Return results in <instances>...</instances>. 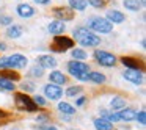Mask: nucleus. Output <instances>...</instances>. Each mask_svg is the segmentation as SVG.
Masks as SVG:
<instances>
[{
    "label": "nucleus",
    "mask_w": 146,
    "mask_h": 130,
    "mask_svg": "<svg viewBox=\"0 0 146 130\" xmlns=\"http://www.w3.org/2000/svg\"><path fill=\"white\" fill-rule=\"evenodd\" d=\"M72 36L82 47H98L101 44V36L93 33L86 27H77V28H74Z\"/></svg>",
    "instance_id": "nucleus-1"
},
{
    "label": "nucleus",
    "mask_w": 146,
    "mask_h": 130,
    "mask_svg": "<svg viewBox=\"0 0 146 130\" xmlns=\"http://www.w3.org/2000/svg\"><path fill=\"white\" fill-rule=\"evenodd\" d=\"M14 105L19 111H27V113H39V108L33 104L32 97L25 92H14Z\"/></svg>",
    "instance_id": "nucleus-2"
},
{
    "label": "nucleus",
    "mask_w": 146,
    "mask_h": 130,
    "mask_svg": "<svg viewBox=\"0 0 146 130\" xmlns=\"http://www.w3.org/2000/svg\"><path fill=\"white\" fill-rule=\"evenodd\" d=\"M68 72L74 77V79L80 80V82H88V72H90V64L83 63V61H69L68 63Z\"/></svg>",
    "instance_id": "nucleus-3"
},
{
    "label": "nucleus",
    "mask_w": 146,
    "mask_h": 130,
    "mask_svg": "<svg viewBox=\"0 0 146 130\" xmlns=\"http://www.w3.org/2000/svg\"><path fill=\"white\" fill-rule=\"evenodd\" d=\"M88 27L86 28L88 30H91L93 33H110L111 30H113V24H110L105 17H101V16H93V17H90L88 19Z\"/></svg>",
    "instance_id": "nucleus-4"
},
{
    "label": "nucleus",
    "mask_w": 146,
    "mask_h": 130,
    "mask_svg": "<svg viewBox=\"0 0 146 130\" xmlns=\"http://www.w3.org/2000/svg\"><path fill=\"white\" fill-rule=\"evenodd\" d=\"M74 47V39L69 38V36H55L54 42L50 46V50L58 52V53H64L68 49Z\"/></svg>",
    "instance_id": "nucleus-5"
},
{
    "label": "nucleus",
    "mask_w": 146,
    "mask_h": 130,
    "mask_svg": "<svg viewBox=\"0 0 146 130\" xmlns=\"http://www.w3.org/2000/svg\"><path fill=\"white\" fill-rule=\"evenodd\" d=\"M94 58H96V61H98V64H101V66H104V67H113L115 64L118 63L116 57H115L113 53L101 50V49H96L94 50Z\"/></svg>",
    "instance_id": "nucleus-6"
},
{
    "label": "nucleus",
    "mask_w": 146,
    "mask_h": 130,
    "mask_svg": "<svg viewBox=\"0 0 146 130\" xmlns=\"http://www.w3.org/2000/svg\"><path fill=\"white\" fill-rule=\"evenodd\" d=\"M8 58V67L10 69H24V67L29 64V60H27V57H24V55H21V53H13V55H10V57H7Z\"/></svg>",
    "instance_id": "nucleus-7"
},
{
    "label": "nucleus",
    "mask_w": 146,
    "mask_h": 130,
    "mask_svg": "<svg viewBox=\"0 0 146 130\" xmlns=\"http://www.w3.org/2000/svg\"><path fill=\"white\" fill-rule=\"evenodd\" d=\"M119 61L127 67V69H132V71H140V72H145V64H143L141 60L135 57H121Z\"/></svg>",
    "instance_id": "nucleus-8"
},
{
    "label": "nucleus",
    "mask_w": 146,
    "mask_h": 130,
    "mask_svg": "<svg viewBox=\"0 0 146 130\" xmlns=\"http://www.w3.org/2000/svg\"><path fill=\"white\" fill-rule=\"evenodd\" d=\"M54 14L58 20L61 22H68V20H72L76 17V11H72L69 7H57L54 8Z\"/></svg>",
    "instance_id": "nucleus-9"
},
{
    "label": "nucleus",
    "mask_w": 146,
    "mask_h": 130,
    "mask_svg": "<svg viewBox=\"0 0 146 130\" xmlns=\"http://www.w3.org/2000/svg\"><path fill=\"white\" fill-rule=\"evenodd\" d=\"M63 96V89L58 85H54V83H47L44 85V97L50 99V100H58Z\"/></svg>",
    "instance_id": "nucleus-10"
},
{
    "label": "nucleus",
    "mask_w": 146,
    "mask_h": 130,
    "mask_svg": "<svg viewBox=\"0 0 146 130\" xmlns=\"http://www.w3.org/2000/svg\"><path fill=\"white\" fill-rule=\"evenodd\" d=\"M123 79L138 86V85L143 83V72H140V71H132V69H126L123 72Z\"/></svg>",
    "instance_id": "nucleus-11"
},
{
    "label": "nucleus",
    "mask_w": 146,
    "mask_h": 130,
    "mask_svg": "<svg viewBox=\"0 0 146 130\" xmlns=\"http://www.w3.org/2000/svg\"><path fill=\"white\" fill-rule=\"evenodd\" d=\"M36 61H38V66H41L42 69H55L57 67V60L52 55H39Z\"/></svg>",
    "instance_id": "nucleus-12"
},
{
    "label": "nucleus",
    "mask_w": 146,
    "mask_h": 130,
    "mask_svg": "<svg viewBox=\"0 0 146 130\" xmlns=\"http://www.w3.org/2000/svg\"><path fill=\"white\" fill-rule=\"evenodd\" d=\"M16 11H17V14H19L21 17H24V19H29V17H33L35 16V8L32 7V5H29V3H19L16 7Z\"/></svg>",
    "instance_id": "nucleus-13"
},
{
    "label": "nucleus",
    "mask_w": 146,
    "mask_h": 130,
    "mask_svg": "<svg viewBox=\"0 0 146 130\" xmlns=\"http://www.w3.org/2000/svg\"><path fill=\"white\" fill-rule=\"evenodd\" d=\"M47 30H49V33H50V35L60 36V35H63V33H64V30H66V25H64V22H61V20L55 19V20H52V22L49 24Z\"/></svg>",
    "instance_id": "nucleus-14"
},
{
    "label": "nucleus",
    "mask_w": 146,
    "mask_h": 130,
    "mask_svg": "<svg viewBox=\"0 0 146 130\" xmlns=\"http://www.w3.org/2000/svg\"><path fill=\"white\" fill-rule=\"evenodd\" d=\"M105 19L110 24H123L126 20V16L118 10H110V11H107V17Z\"/></svg>",
    "instance_id": "nucleus-15"
},
{
    "label": "nucleus",
    "mask_w": 146,
    "mask_h": 130,
    "mask_svg": "<svg viewBox=\"0 0 146 130\" xmlns=\"http://www.w3.org/2000/svg\"><path fill=\"white\" fill-rule=\"evenodd\" d=\"M49 82L60 86V85H64V83L68 82V77L64 75L63 72H60V71H52V72L49 74Z\"/></svg>",
    "instance_id": "nucleus-16"
},
{
    "label": "nucleus",
    "mask_w": 146,
    "mask_h": 130,
    "mask_svg": "<svg viewBox=\"0 0 146 130\" xmlns=\"http://www.w3.org/2000/svg\"><path fill=\"white\" fill-rule=\"evenodd\" d=\"M118 114H119V117H121V121H135V117H137V110L135 108H130V107H126V108H123V110H119L118 111Z\"/></svg>",
    "instance_id": "nucleus-17"
},
{
    "label": "nucleus",
    "mask_w": 146,
    "mask_h": 130,
    "mask_svg": "<svg viewBox=\"0 0 146 130\" xmlns=\"http://www.w3.org/2000/svg\"><path fill=\"white\" fill-rule=\"evenodd\" d=\"M102 119L108 121V122L111 124H116V122H121V117L119 114H118V111H108V110H101V116Z\"/></svg>",
    "instance_id": "nucleus-18"
},
{
    "label": "nucleus",
    "mask_w": 146,
    "mask_h": 130,
    "mask_svg": "<svg viewBox=\"0 0 146 130\" xmlns=\"http://www.w3.org/2000/svg\"><path fill=\"white\" fill-rule=\"evenodd\" d=\"M57 108L63 116H72V114H76V107L71 105V104H68V102H58Z\"/></svg>",
    "instance_id": "nucleus-19"
},
{
    "label": "nucleus",
    "mask_w": 146,
    "mask_h": 130,
    "mask_svg": "<svg viewBox=\"0 0 146 130\" xmlns=\"http://www.w3.org/2000/svg\"><path fill=\"white\" fill-rule=\"evenodd\" d=\"M0 77H2V79L10 80V82H13V83L21 80V74H17L14 69H2V71H0Z\"/></svg>",
    "instance_id": "nucleus-20"
},
{
    "label": "nucleus",
    "mask_w": 146,
    "mask_h": 130,
    "mask_svg": "<svg viewBox=\"0 0 146 130\" xmlns=\"http://www.w3.org/2000/svg\"><path fill=\"white\" fill-rule=\"evenodd\" d=\"M93 125H94L96 130H113L115 129L113 124L105 121V119H102V117H96V119L93 121Z\"/></svg>",
    "instance_id": "nucleus-21"
},
{
    "label": "nucleus",
    "mask_w": 146,
    "mask_h": 130,
    "mask_svg": "<svg viewBox=\"0 0 146 130\" xmlns=\"http://www.w3.org/2000/svg\"><path fill=\"white\" fill-rule=\"evenodd\" d=\"M88 80L93 83H96V85H104L105 82H107V79H105V75L102 72H98V71H93V72H88Z\"/></svg>",
    "instance_id": "nucleus-22"
},
{
    "label": "nucleus",
    "mask_w": 146,
    "mask_h": 130,
    "mask_svg": "<svg viewBox=\"0 0 146 130\" xmlns=\"http://www.w3.org/2000/svg\"><path fill=\"white\" fill-rule=\"evenodd\" d=\"M110 107L115 111H119L123 108H126V99L121 97V96H113V99L110 100Z\"/></svg>",
    "instance_id": "nucleus-23"
},
{
    "label": "nucleus",
    "mask_w": 146,
    "mask_h": 130,
    "mask_svg": "<svg viewBox=\"0 0 146 130\" xmlns=\"http://www.w3.org/2000/svg\"><path fill=\"white\" fill-rule=\"evenodd\" d=\"M7 36L8 38H11V39H17V38H21L22 36V27L21 25H10L7 28Z\"/></svg>",
    "instance_id": "nucleus-24"
},
{
    "label": "nucleus",
    "mask_w": 146,
    "mask_h": 130,
    "mask_svg": "<svg viewBox=\"0 0 146 130\" xmlns=\"http://www.w3.org/2000/svg\"><path fill=\"white\" fill-rule=\"evenodd\" d=\"M123 5L127 11H132V13H137V11H140V8H141L138 0H124Z\"/></svg>",
    "instance_id": "nucleus-25"
},
{
    "label": "nucleus",
    "mask_w": 146,
    "mask_h": 130,
    "mask_svg": "<svg viewBox=\"0 0 146 130\" xmlns=\"http://www.w3.org/2000/svg\"><path fill=\"white\" fill-rule=\"evenodd\" d=\"M88 7L86 0H69V8L72 11H83Z\"/></svg>",
    "instance_id": "nucleus-26"
},
{
    "label": "nucleus",
    "mask_w": 146,
    "mask_h": 130,
    "mask_svg": "<svg viewBox=\"0 0 146 130\" xmlns=\"http://www.w3.org/2000/svg\"><path fill=\"white\" fill-rule=\"evenodd\" d=\"M14 89H16V85H14L13 82H10V80H7V79H2V77H0V91L13 92Z\"/></svg>",
    "instance_id": "nucleus-27"
},
{
    "label": "nucleus",
    "mask_w": 146,
    "mask_h": 130,
    "mask_svg": "<svg viewBox=\"0 0 146 130\" xmlns=\"http://www.w3.org/2000/svg\"><path fill=\"white\" fill-rule=\"evenodd\" d=\"M82 91H83V88L77 85V86H69V88L66 89V92H64V94H66L68 97H76V96H79Z\"/></svg>",
    "instance_id": "nucleus-28"
},
{
    "label": "nucleus",
    "mask_w": 146,
    "mask_h": 130,
    "mask_svg": "<svg viewBox=\"0 0 146 130\" xmlns=\"http://www.w3.org/2000/svg\"><path fill=\"white\" fill-rule=\"evenodd\" d=\"M32 100H33V104H35L38 108H44L46 105H47V100H46V97H44V96H39V94L33 96Z\"/></svg>",
    "instance_id": "nucleus-29"
},
{
    "label": "nucleus",
    "mask_w": 146,
    "mask_h": 130,
    "mask_svg": "<svg viewBox=\"0 0 146 130\" xmlns=\"http://www.w3.org/2000/svg\"><path fill=\"white\" fill-rule=\"evenodd\" d=\"M71 53H72V57L76 58L77 61H82V60H85V58L88 57V55H86V52L83 50V49H72V52H71Z\"/></svg>",
    "instance_id": "nucleus-30"
},
{
    "label": "nucleus",
    "mask_w": 146,
    "mask_h": 130,
    "mask_svg": "<svg viewBox=\"0 0 146 130\" xmlns=\"http://www.w3.org/2000/svg\"><path fill=\"white\" fill-rule=\"evenodd\" d=\"M49 119H50V114L46 113V111H41V113H38V116H36V122H38L39 125L49 124Z\"/></svg>",
    "instance_id": "nucleus-31"
},
{
    "label": "nucleus",
    "mask_w": 146,
    "mask_h": 130,
    "mask_svg": "<svg viewBox=\"0 0 146 130\" xmlns=\"http://www.w3.org/2000/svg\"><path fill=\"white\" fill-rule=\"evenodd\" d=\"M30 75L35 77V79H41V77L44 75V69H42L41 66H38V64H36V66H33L32 69H30Z\"/></svg>",
    "instance_id": "nucleus-32"
},
{
    "label": "nucleus",
    "mask_w": 146,
    "mask_h": 130,
    "mask_svg": "<svg viewBox=\"0 0 146 130\" xmlns=\"http://www.w3.org/2000/svg\"><path fill=\"white\" fill-rule=\"evenodd\" d=\"M135 121H138L140 125H146V111H145V110L137 111V117H135Z\"/></svg>",
    "instance_id": "nucleus-33"
},
{
    "label": "nucleus",
    "mask_w": 146,
    "mask_h": 130,
    "mask_svg": "<svg viewBox=\"0 0 146 130\" xmlns=\"http://www.w3.org/2000/svg\"><path fill=\"white\" fill-rule=\"evenodd\" d=\"M21 88H22V92H33L35 91V85H33L32 82H24L22 85H21Z\"/></svg>",
    "instance_id": "nucleus-34"
},
{
    "label": "nucleus",
    "mask_w": 146,
    "mask_h": 130,
    "mask_svg": "<svg viewBox=\"0 0 146 130\" xmlns=\"http://www.w3.org/2000/svg\"><path fill=\"white\" fill-rule=\"evenodd\" d=\"M86 3H90L94 8H104L105 7V0H86Z\"/></svg>",
    "instance_id": "nucleus-35"
},
{
    "label": "nucleus",
    "mask_w": 146,
    "mask_h": 130,
    "mask_svg": "<svg viewBox=\"0 0 146 130\" xmlns=\"http://www.w3.org/2000/svg\"><path fill=\"white\" fill-rule=\"evenodd\" d=\"M0 24H2V25H13V17L11 16H0Z\"/></svg>",
    "instance_id": "nucleus-36"
},
{
    "label": "nucleus",
    "mask_w": 146,
    "mask_h": 130,
    "mask_svg": "<svg viewBox=\"0 0 146 130\" xmlns=\"http://www.w3.org/2000/svg\"><path fill=\"white\" fill-rule=\"evenodd\" d=\"M39 130H58V129L49 122V124H42V125H39Z\"/></svg>",
    "instance_id": "nucleus-37"
},
{
    "label": "nucleus",
    "mask_w": 146,
    "mask_h": 130,
    "mask_svg": "<svg viewBox=\"0 0 146 130\" xmlns=\"http://www.w3.org/2000/svg\"><path fill=\"white\" fill-rule=\"evenodd\" d=\"M85 102H86V97L85 96H80V97L76 100V105L77 107H82V105H85Z\"/></svg>",
    "instance_id": "nucleus-38"
},
{
    "label": "nucleus",
    "mask_w": 146,
    "mask_h": 130,
    "mask_svg": "<svg viewBox=\"0 0 146 130\" xmlns=\"http://www.w3.org/2000/svg\"><path fill=\"white\" fill-rule=\"evenodd\" d=\"M10 116V113H8V111H5V110H2V108H0V119H3V117H8Z\"/></svg>",
    "instance_id": "nucleus-39"
},
{
    "label": "nucleus",
    "mask_w": 146,
    "mask_h": 130,
    "mask_svg": "<svg viewBox=\"0 0 146 130\" xmlns=\"http://www.w3.org/2000/svg\"><path fill=\"white\" fill-rule=\"evenodd\" d=\"M35 2L38 5H49V3H50V0H35Z\"/></svg>",
    "instance_id": "nucleus-40"
},
{
    "label": "nucleus",
    "mask_w": 146,
    "mask_h": 130,
    "mask_svg": "<svg viewBox=\"0 0 146 130\" xmlns=\"http://www.w3.org/2000/svg\"><path fill=\"white\" fill-rule=\"evenodd\" d=\"M3 50H7V44L5 42H0V52H3Z\"/></svg>",
    "instance_id": "nucleus-41"
},
{
    "label": "nucleus",
    "mask_w": 146,
    "mask_h": 130,
    "mask_svg": "<svg viewBox=\"0 0 146 130\" xmlns=\"http://www.w3.org/2000/svg\"><path fill=\"white\" fill-rule=\"evenodd\" d=\"M138 2H140V5H145L146 3V0H138Z\"/></svg>",
    "instance_id": "nucleus-42"
},
{
    "label": "nucleus",
    "mask_w": 146,
    "mask_h": 130,
    "mask_svg": "<svg viewBox=\"0 0 146 130\" xmlns=\"http://www.w3.org/2000/svg\"><path fill=\"white\" fill-rule=\"evenodd\" d=\"M11 130H19V129H11Z\"/></svg>",
    "instance_id": "nucleus-43"
},
{
    "label": "nucleus",
    "mask_w": 146,
    "mask_h": 130,
    "mask_svg": "<svg viewBox=\"0 0 146 130\" xmlns=\"http://www.w3.org/2000/svg\"><path fill=\"white\" fill-rule=\"evenodd\" d=\"M77 130H79V129H77Z\"/></svg>",
    "instance_id": "nucleus-44"
}]
</instances>
